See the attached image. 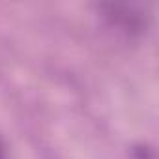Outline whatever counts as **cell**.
<instances>
[{"mask_svg": "<svg viewBox=\"0 0 159 159\" xmlns=\"http://www.w3.org/2000/svg\"><path fill=\"white\" fill-rule=\"evenodd\" d=\"M133 155H135V159H155V153L148 146H135Z\"/></svg>", "mask_w": 159, "mask_h": 159, "instance_id": "cell-2", "label": "cell"}, {"mask_svg": "<svg viewBox=\"0 0 159 159\" xmlns=\"http://www.w3.org/2000/svg\"><path fill=\"white\" fill-rule=\"evenodd\" d=\"M0 159H8V150H6V144L2 139H0Z\"/></svg>", "mask_w": 159, "mask_h": 159, "instance_id": "cell-3", "label": "cell"}, {"mask_svg": "<svg viewBox=\"0 0 159 159\" xmlns=\"http://www.w3.org/2000/svg\"><path fill=\"white\" fill-rule=\"evenodd\" d=\"M105 19L125 34H140L148 26L146 13L133 4H101Z\"/></svg>", "mask_w": 159, "mask_h": 159, "instance_id": "cell-1", "label": "cell"}]
</instances>
